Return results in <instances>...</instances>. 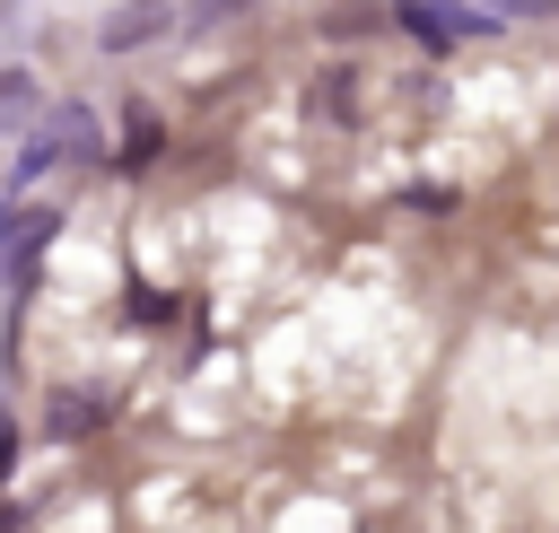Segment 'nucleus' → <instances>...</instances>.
I'll use <instances>...</instances> for the list:
<instances>
[{
	"label": "nucleus",
	"instance_id": "1",
	"mask_svg": "<svg viewBox=\"0 0 559 533\" xmlns=\"http://www.w3.org/2000/svg\"><path fill=\"white\" fill-rule=\"evenodd\" d=\"M402 26L419 44H463V35H489L498 17L489 9H454V0H402Z\"/></svg>",
	"mask_w": 559,
	"mask_h": 533
},
{
	"label": "nucleus",
	"instance_id": "2",
	"mask_svg": "<svg viewBox=\"0 0 559 533\" xmlns=\"http://www.w3.org/2000/svg\"><path fill=\"white\" fill-rule=\"evenodd\" d=\"M105 419V402L96 393H61V411H52V437H79V428H96Z\"/></svg>",
	"mask_w": 559,
	"mask_h": 533
},
{
	"label": "nucleus",
	"instance_id": "3",
	"mask_svg": "<svg viewBox=\"0 0 559 533\" xmlns=\"http://www.w3.org/2000/svg\"><path fill=\"white\" fill-rule=\"evenodd\" d=\"M148 26H166V9H157V0H140V9H122V17L105 26V44H140Z\"/></svg>",
	"mask_w": 559,
	"mask_h": 533
},
{
	"label": "nucleus",
	"instance_id": "4",
	"mask_svg": "<svg viewBox=\"0 0 559 533\" xmlns=\"http://www.w3.org/2000/svg\"><path fill=\"white\" fill-rule=\"evenodd\" d=\"M52 227H61V218H52V210H44V218H35V227H26V236H17V253H9V262H17V280H35V253H44V245H52Z\"/></svg>",
	"mask_w": 559,
	"mask_h": 533
},
{
	"label": "nucleus",
	"instance_id": "5",
	"mask_svg": "<svg viewBox=\"0 0 559 533\" xmlns=\"http://www.w3.org/2000/svg\"><path fill=\"white\" fill-rule=\"evenodd\" d=\"M131 157H157V114H131Z\"/></svg>",
	"mask_w": 559,
	"mask_h": 533
},
{
	"label": "nucleus",
	"instance_id": "6",
	"mask_svg": "<svg viewBox=\"0 0 559 533\" xmlns=\"http://www.w3.org/2000/svg\"><path fill=\"white\" fill-rule=\"evenodd\" d=\"M559 0H489V17H550Z\"/></svg>",
	"mask_w": 559,
	"mask_h": 533
},
{
	"label": "nucleus",
	"instance_id": "7",
	"mask_svg": "<svg viewBox=\"0 0 559 533\" xmlns=\"http://www.w3.org/2000/svg\"><path fill=\"white\" fill-rule=\"evenodd\" d=\"M17 472V437H9V419H0V481Z\"/></svg>",
	"mask_w": 559,
	"mask_h": 533
},
{
	"label": "nucleus",
	"instance_id": "8",
	"mask_svg": "<svg viewBox=\"0 0 559 533\" xmlns=\"http://www.w3.org/2000/svg\"><path fill=\"white\" fill-rule=\"evenodd\" d=\"M0 227H9V201H0Z\"/></svg>",
	"mask_w": 559,
	"mask_h": 533
}]
</instances>
